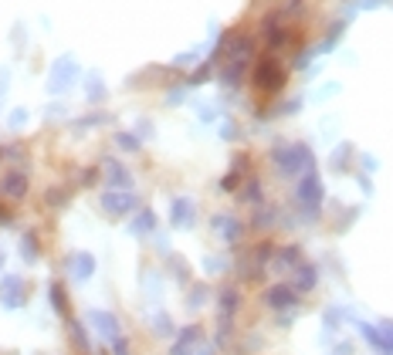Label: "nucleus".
<instances>
[{"label":"nucleus","mask_w":393,"mask_h":355,"mask_svg":"<svg viewBox=\"0 0 393 355\" xmlns=\"http://www.w3.org/2000/svg\"><path fill=\"white\" fill-rule=\"evenodd\" d=\"M282 85H285V68L278 58H262L258 65H255V88L264 92V95H275V92H282Z\"/></svg>","instance_id":"1"},{"label":"nucleus","mask_w":393,"mask_h":355,"mask_svg":"<svg viewBox=\"0 0 393 355\" xmlns=\"http://www.w3.org/2000/svg\"><path fill=\"white\" fill-rule=\"evenodd\" d=\"M31 190V173L28 166H14V169H3L0 173V196L7 200H24Z\"/></svg>","instance_id":"2"},{"label":"nucleus","mask_w":393,"mask_h":355,"mask_svg":"<svg viewBox=\"0 0 393 355\" xmlns=\"http://www.w3.org/2000/svg\"><path fill=\"white\" fill-rule=\"evenodd\" d=\"M139 207V200L129 193V190H109V193H102V210L109 213V217H126Z\"/></svg>","instance_id":"3"},{"label":"nucleus","mask_w":393,"mask_h":355,"mask_svg":"<svg viewBox=\"0 0 393 355\" xmlns=\"http://www.w3.org/2000/svg\"><path fill=\"white\" fill-rule=\"evenodd\" d=\"M28 294H31L28 285H24L21 278H14V274L0 281V305H3V308H21V305H28Z\"/></svg>","instance_id":"4"},{"label":"nucleus","mask_w":393,"mask_h":355,"mask_svg":"<svg viewBox=\"0 0 393 355\" xmlns=\"http://www.w3.org/2000/svg\"><path fill=\"white\" fill-rule=\"evenodd\" d=\"M275 162L282 166V173H298L302 166H312V153L305 146H292V149H275Z\"/></svg>","instance_id":"5"},{"label":"nucleus","mask_w":393,"mask_h":355,"mask_svg":"<svg viewBox=\"0 0 393 355\" xmlns=\"http://www.w3.org/2000/svg\"><path fill=\"white\" fill-rule=\"evenodd\" d=\"M264 41H268V48H271V51L285 48L289 31H285V21H282V14H268V17H264Z\"/></svg>","instance_id":"6"},{"label":"nucleus","mask_w":393,"mask_h":355,"mask_svg":"<svg viewBox=\"0 0 393 355\" xmlns=\"http://www.w3.org/2000/svg\"><path fill=\"white\" fill-rule=\"evenodd\" d=\"M298 200L305 203V210L312 207V213H319V203H322V183H319L316 173H309V176L302 180V186H298Z\"/></svg>","instance_id":"7"},{"label":"nucleus","mask_w":393,"mask_h":355,"mask_svg":"<svg viewBox=\"0 0 393 355\" xmlns=\"http://www.w3.org/2000/svg\"><path fill=\"white\" fill-rule=\"evenodd\" d=\"M71 78H75V65L71 61H58V65L51 68V81H48V88L51 92H65L68 85H71Z\"/></svg>","instance_id":"8"},{"label":"nucleus","mask_w":393,"mask_h":355,"mask_svg":"<svg viewBox=\"0 0 393 355\" xmlns=\"http://www.w3.org/2000/svg\"><path fill=\"white\" fill-rule=\"evenodd\" d=\"M105 176H109V186L112 190H129V169L119 166L116 160H105Z\"/></svg>","instance_id":"9"},{"label":"nucleus","mask_w":393,"mask_h":355,"mask_svg":"<svg viewBox=\"0 0 393 355\" xmlns=\"http://www.w3.org/2000/svg\"><path fill=\"white\" fill-rule=\"evenodd\" d=\"M170 220H173V227H190L194 224V203L190 200H176L173 210H170Z\"/></svg>","instance_id":"10"},{"label":"nucleus","mask_w":393,"mask_h":355,"mask_svg":"<svg viewBox=\"0 0 393 355\" xmlns=\"http://www.w3.org/2000/svg\"><path fill=\"white\" fill-rule=\"evenodd\" d=\"M92 271H95V260H92V254H75V258H71V274H75L78 281H85Z\"/></svg>","instance_id":"11"},{"label":"nucleus","mask_w":393,"mask_h":355,"mask_svg":"<svg viewBox=\"0 0 393 355\" xmlns=\"http://www.w3.org/2000/svg\"><path fill=\"white\" fill-rule=\"evenodd\" d=\"M214 230H217L224 240H234V237L241 233V224H237L234 217H224V213H221V217H214Z\"/></svg>","instance_id":"12"},{"label":"nucleus","mask_w":393,"mask_h":355,"mask_svg":"<svg viewBox=\"0 0 393 355\" xmlns=\"http://www.w3.org/2000/svg\"><path fill=\"white\" fill-rule=\"evenodd\" d=\"M268 301L275 305V308H289L295 301V294H292V288L289 285H275V288L268 291Z\"/></svg>","instance_id":"13"},{"label":"nucleus","mask_w":393,"mask_h":355,"mask_svg":"<svg viewBox=\"0 0 393 355\" xmlns=\"http://www.w3.org/2000/svg\"><path fill=\"white\" fill-rule=\"evenodd\" d=\"M21 254H24V260H28V264H34V260H37V254H41L37 233H31V230H28V233L21 237Z\"/></svg>","instance_id":"14"},{"label":"nucleus","mask_w":393,"mask_h":355,"mask_svg":"<svg viewBox=\"0 0 393 355\" xmlns=\"http://www.w3.org/2000/svg\"><path fill=\"white\" fill-rule=\"evenodd\" d=\"M153 227H156V217H153V210H139V217L132 220L129 230H132V233H149Z\"/></svg>","instance_id":"15"},{"label":"nucleus","mask_w":393,"mask_h":355,"mask_svg":"<svg viewBox=\"0 0 393 355\" xmlns=\"http://www.w3.org/2000/svg\"><path fill=\"white\" fill-rule=\"evenodd\" d=\"M196 338H200V332H196V328H187V332L180 335V345H176V349H173L170 355H187V349H194Z\"/></svg>","instance_id":"16"},{"label":"nucleus","mask_w":393,"mask_h":355,"mask_svg":"<svg viewBox=\"0 0 393 355\" xmlns=\"http://www.w3.org/2000/svg\"><path fill=\"white\" fill-rule=\"evenodd\" d=\"M92 318H95V325L102 328V332H105V335H119V328H116V318H112V315H105V311H95Z\"/></svg>","instance_id":"17"},{"label":"nucleus","mask_w":393,"mask_h":355,"mask_svg":"<svg viewBox=\"0 0 393 355\" xmlns=\"http://www.w3.org/2000/svg\"><path fill=\"white\" fill-rule=\"evenodd\" d=\"M51 305L65 315L68 311V298H65V291H62V285H51Z\"/></svg>","instance_id":"18"},{"label":"nucleus","mask_w":393,"mask_h":355,"mask_svg":"<svg viewBox=\"0 0 393 355\" xmlns=\"http://www.w3.org/2000/svg\"><path fill=\"white\" fill-rule=\"evenodd\" d=\"M312 281H316L312 267H302V271H298V291H309L312 288Z\"/></svg>","instance_id":"19"},{"label":"nucleus","mask_w":393,"mask_h":355,"mask_svg":"<svg viewBox=\"0 0 393 355\" xmlns=\"http://www.w3.org/2000/svg\"><path fill=\"white\" fill-rule=\"evenodd\" d=\"M116 142H119L122 149H129V153H139V139H136V135H126V132H122V135H116Z\"/></svg>","instance_id":"20"},{"label":"nucleus","mask_w":393,"mask_h":355,"mask_svg":"<svg viewBox=\"0 0 393 355\" xmlns=\"http://www.w3.org/2000/svg\"><path fill=\"white\" fill-rule=\"evenodd\" d=\"M48 203H51V207H62V203H68V190H51V193H48Z\"/></svg>","instance_id":"21"},{"label":"nucleus","mask_w":393,"mask_h":355,"mask_svg":"<svg viewBox=\"0 0 393 355\" xmlns=\"http://www.w3.org/2000/svg\"><path fill=\"white\" fill-rule=\"evenodd\" d=\"M89 95H92V102H98V98H102V81H98L95 75L89 78Z\"/></svg>","instance_id":"22"},{"label":"nucleus","mask_w":393,"mask_h":355,"mask_svg":"<svg viewBox=\"0 0 393 355\" xmlns=\"http://www.w3.org/2000/svg\"><path fill=\"white\" fill-rule=\"evenodd\" d=\"M24 122H28V112H24V108H17V112L10 115V126H14V129H21Z\"/></svg>","instance_id":"23"},{"label":"nucleus","mask_w":393,"mask_h":355,"mask_svg":"<svg viewBox=\"0 0 393 355\" xmlns=\"http://www.w3.org/2000/svg\"><path fill=\"white\" fill-rule=\"evenodd\" d=\"M112 349H116V355H129V345H126V338H119V335H116Z\"/></svg>","instance_id":"24"},{"label":"nucleus","mask_w":393,"mask_h":355,"mask_svg":"<svg viewBox=\"0 0 393 355\" xmlns=\"http://www.w3.org/2000/svg\"><path fill=\"white\" fill-rule=\"evenodd\" d=\"M3 92H7V71L0 68V102H3Z\"/></svg>","instance_id":"25"},{"label":"nucleus","mask_w":393,"mask_h":355,"mask_svg":"<svg viewBox=\"0 0 393 355\" xmlns=\"http://www.w3.org/2000/svg\"><path fill=\"white\" fill-rule=\"evenodd\" d=\"M0 224H10V210H3V207H0Z\"/></svg>","instance_id":"26"},{"label":"nucleus","mask_w":393,"mask_h":355,"mask_svg":"<svg viewBox=\"0 0 393 355\" xmlns=\"http://www.w3.org/2000/svg\"><path fill=\"white\" fill-rule=\"evenodd\" d=\"M0 267H3V251H0Z\"/></svg>","instance_id":"27"}]
</instances>
